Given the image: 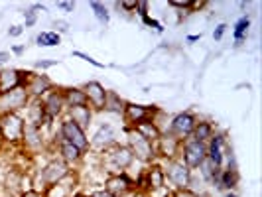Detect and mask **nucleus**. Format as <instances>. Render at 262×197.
<instances>
[{
    "mask_svg": "<svg viewBox=\"0 0 262 197\" xmlns=\"http://www.w3.org/2000/svg\"><path fill=\"white\" fill-rule=\"evenodd\" d=\"M101 168L106 171V176L111 173H126V170L134 164V156H132L130 148L126 144H115L108 150L101 152Z\"/></svg>",
    "mask_w": 262,
    "mask_h": 197,
    "instance_id": "nucleus-1",
    "label": "nucleus"
},
{
    "mask_svg": "<svg viewBox=\"0 0 262 197\" xmlns=\"http://www.w3.org/2000/svg\"><path fill=\"white\" fill-rule=\"evenodd\" d=\"M124 134H126V146L130 148L134 160H138L142 164L156 162V150H154V144L150 140H146L144 136H140L130 126H124Z\"/></svg>",
    "mask_w": 262,
    "mask_h": 197,
    "instance_id": "nucleus-2",
    "label": "nucleus"
},
{
    "mask_svg": "<svg viewBox=\"0 0 262 197\" xmlns=\"http://www.w3.org/2000/svg\"><path fill=\"white\" fill-rule=\"evenodd\" d=\"M26 120L20 113H6L0 115V132H2V142L8 146L22 144V134H24Z\"/></svg>",
    "mask_w": 262,
    "mask_h": 197,
    "instance_id": "nucleus-3",
    "label": "nucleus"
},
{
    "mask_svg": "<svg viewBox=\"0 0 262 197\" xmlns=\"http://www.w3.org/2000/svg\"><path fill=\"white\" fill-rule=\"evenodd\" d=\"M160 166H162V170H164L166 182H170L173 189H187L193 171L189 170L180 158H176V160H166V162L160 164Z\"/></svg>",
    "mask_w": 262,
    "mask_h": 197,
    "instance_id": "nucleus-4",
    "label": "nucleus"
},
{
    "mask_svg": "<svg viewBox=\"0 0 262 197\" xmlns=\"http://www.w3.org/2000/svg\"><path fill=\"white\" fill-rule=\"evenodd\" d=\"M180 160L184 162L189 170H197L205 160H207V144L199 142L195 138H185L182 142V150H180Z\"/></svg>",
    "mask_w": 262,
    "mask_h": 197,
    "instance_id": "nucleus-5",
    "label": "nucleus"
},
{
    "mask_svg": "<svg viewBox=\"0 0 262 197\" xmlns=\"http://www.w3.org/2000/svg\"><path fill=\"white\" fill-rule=\"evenodd\" d=\"M71 171H73L71 170V166H67L63 160L52 158V160H50L38 173V178L41 180V185H43V191H46V187H50V185L63 182Z\"/></svg>",
    "mask_w": 262,
    "mask_h": 197,
    "instance_id": "nucleus-6",
    "label": "nucleus"
},
{
    "mask_svg": "<svg viewBox=\"0 0 262 197\" xmlns=\"http://www.w3.org/2000/svg\"><path fill=\"white\" fill-rule=\"evenodd\" d=\"M59 138L66 140L69 144L77 146L79 150L87 152L89 150V138H87V132L83 128H79L73 120H69L67 117L61 118L59 122Z\"/></svg>",
    "mask_w": 262,
    "mask_h": 197,
    "instance_id": "nucleus-7",
    "label": "nucleus"
},
{
    "mask_svg": "<svg viewBox=\"0 0 262 197\" xmlns=\"http://www.w3.org/2000/svg\"><path fill=\"white\" fill-rule=\"evenodd\" d=\"M28 103H30V95H28L26 87H18L8 93H2L0 95V115L22 113V111H26Z\"/></svg>",
    "mask_w": 262,
    "mask_h": 197,
    "instance_id": "nucleus-8",
    "label": "nucleus"
},
{
    "mask_svg": "<svg viewBox=\"0 0 262 197\" xmlns=\"http://www.w3.org/2000/svg\"><path fill=\"white\" fill-rule=\"evenodd\" d=\"M103 189L113 197H126L128 193L132 195L136 191L134 180L128 173H111V176H106Z\"/></svg>",
    "mask_w": 262,
    "mask_h": 197,
    "instance_id": "nucleus-9",
    "label": "nucleus"
},
{
    "mask_svg": "<svg viewBox=\"0 0 262 197\" xmlns=\"http://www.w3.org/2000/svg\"><path fill=\"white\" fill-rule=\"evenodd\" d=\"M197 117L189 111H184V113H178L176 117L170 120V126H168V134H171L173 138L182 140L184 142L185 138L191 136V132L195 128Z\"/></svg>",
    "mask_w": 262,
    "mask_h": 197,
    "instance_id": "nucleus-10",
    "label": "nucleus"
},
{
    "mask_svg": "<svg viewBox=\"0 0 262 197\" xmlns=\"http://www.w3.org/2000/svg\"><path fill=\"white\" fill-rule=\"evenodd\" d=\"M115 144H117V130H115V126L108 124V122H103L97 128V132L93 134L91 140H89V150L101 154V152H105V150H108L111 146Z\"/></svg>",
    "mask_w": 262,
    "mask_h": 197,
    "instance_id": "nucleus-11",
    "label": "nucleus"
},
{
    "mask_svg": "<svg viewBox=\"0 0 262 197\" xmlns=\"http://www.w3.org/2000/svg\"><path fill=\"white\" fill-rule=\"evenodd\" d=\"M160 106L156 105H136V103H126L124 111H122V118H124V126H134L138 122H142L146 118H154Z\"/></svg>",
    "mask_w": 262,
    "mask_h": 197,
    "instance_id": "nucleus-12",
    "label": "nucleus"
},
{
    "mask_svg": "<svg viewBox=\"0 0 262 197\" xmlns=\"http://www.w3.org/2000/svg\"><path fill=\"white\" fill-rule=\"evenodd\" d=\"M22 148L28 154H41L46 148V138H43V128H38L34 124H24V134H22Z\"/></svg>",
    "mask_w": 262,
    "mask_h": 197,
    "instance_id": "nucleus-13",
    "label": "nucleus"
},
{
    "mask_svg": "<svg viewBox=\"0 0 262 197\" xmlns=\"http://www.w3.org/2000/svg\"><path fill=\"white\" fill-rule=\"evenodd\" d=\"M32 71H24V69H2L0 71V95L2 93H8L18 87H26L28 77H30Z\"/></svg>",
    "mask_w": 262,
    "mask_h": 197,
    "instance_id": "nucleus-14",
    "label": "nucleus"
},
{
    "mask_svg": "<svg viewBox=\"0 0 262 197\" xmlns=\"http://www.w3.org/2000/svg\"><path fill=\"white\" fill-rule=\"evenodd\" d=\"M53 87V81L50 79V75H46V73H36V71H32L30 73V77H28V83H26V91L30 95V99H43L48 93L52 91Z\"/></svg>",
    "mask_w": 262,
    "mask_h": 197,
    "instance_id": "nucleus-15",
    "label": "nucleus"
},
{
    "mask_svg": "<svg viewBox=\"0 0 262 197\" xmlns=\"http://www.w3.org/2000/svg\"><path fill=\"white\" fill-rule=\"evenodd\" d=\"M154 150H156V158H162L164 162H166V160H176V158H180L182 140H178V138H173L171 134L164 132L156 142H154Z\"/></svg>",
    "mask_w": 262,
    "mask_h": 197,
    "instance_id": "nucleus-16",
    "label": "nucleus"
},
{
    "mask_svg": "<svg viewBox=\"0 0 262 197\" xmlns=\"http://www.w3.org/2000/svg\"><path fill=\"white\" fill-rule=\"evenodd\" d=\"M229 146H227V136L223 132H215L207 142V160L215 168H223L225 154H227Z\"/></svg>",
    "mask_w": 262,
    "mask_h": 197,
    "instance_id": "nucleus-17",
    "label": "nucleus"
},
{
    "mask_svg": "<svg viewBox=\"0 0 262 197\" xmlns=\"http://www.w3.org/2000/svg\"><path fill=\"white\" fill-rule=\"evenodd\" d=\"M41 103H43V111H46V115L52 118V120L61 118L67 113L66 101H63V91H61V89H57V87H53L52 91L41 99Z\"/></svg>",
    "mask_w": 262,
    "mask_h": 197,
    "instance_id": "nucleus-18",
    "label": "nucleus"
},
{
    "mask_svg": "<svg viewBox=\"0 0 262 197\" xmlns=\"http://www.w3.org/2000/svg\"><path fill=\"white\" fill-rule=\"evenodd\" d=\"M24 120H26L28 124L38 126V128H46V126H50L53 122L52 118L46 115L41 99H30V103L26 106V118Z\"/></svg>",
    "mask_w": 262,
    "mask_h": 197,
    "instance_id": "nucleus-19",
    "label": "nucleus"
},
{
    "mask_svg": "<svg viewBox=\"0 0 262 197\" xmlns=\"http://www.w3.org/2000/svg\"><path fill=\"white\" fill-rule=\"evenodd\" d=\"M81 89L87 95V101H89V105H91L93 111H103V108H105L106 89L99 81H87Z\"/></svg>",
    "mask_w": 262,
    "mask_h": 197,
    "instance_id": "nucleus-20",
    "label": "nucleus"
},
{
    "mask_svg": "<svg viewBox=\"0 0 262 197\" xmlns=\"http://www.w3.org/2000/svg\"><path fill=\"white\" fill-rule=\"evenodd\" d=\"M55 146H57V152H59V160H63L67 166H77L85 158L83 150H79L77 146L69 144L66 140H61V138L55 140Z\"/></svg>",
    "mask_w": 262,
    "mask_h": 197,
    "instance_id": "nucleus-21",
    "label": "nucleus"
},
{
    "mask_svg": "<svg viewBox=\"0 0 262 197\" xmlns=\"http://www.w3.org/2000/svg\"><path fill=\"white\" fill-rule=\"evenodd\" d=\"M93 111L89 105L85 106H73V108H67L66 117L69 118V120H73L75 124H77L79 128H83V130H87L89 126H91L93 122Z\"/></svg>",
    "mask_w": 262,
    "mask_h": 197,
    "instance_id": "nucleus-22",
    "label": "nucleus"
},
{
    "mask_svg": "<svg viewBox=\"0 0 262 197\" xmlns=\"http://www.w3.org/2000/svg\"><path fill=\"white\" fill-rule=\"evenodd\" d=\"M61 91H63V101H66L67 108L89 105L87 95H85V91L81 87H67V89H61Z\"/></svg>",
    "mask_w": 262,
    "mask_h": 197,
    "instance_id": "nucleus-23",
    "label": "nucleus"
},
{
    "mask_svg": "<svg viewBox=\"0 0 262 197\" xmlns=\"http://www.w3.org/2000/svg\"><path fill=\"white\" fill-rule=\"evenodd\" d=\"M130 128H134L140 136H144L146 140H150L152 144H154L158 138L162 136V132H160V128L154 124V120H152V118H146V120L138 122V124H134V126H130Z\"/></svg>",
    "mask_w": 262,
    "mask_h": 197,
    "instance_id": "nucleus-24",
    "label": "nucleus"
},
{
    "mask_svg": "<svg viewBox=\"0 0 262 197\" xmlns=\"http://www.w3.org/2000/svg\"><path fill=\"white\" fill-rule=\"evenodd\" d=\"M213 134H215V126L211 124L209 120H197L195 128H193V132H191V138H195V140H199V142L207 144Z\"/></svg>",
    "mask_w": 262,
    "mask_h": 197,
    "instance_id": "nucleus-25",
    "label": "nucleus"
},
{
    "mask_svg": "<svg viewBox=\"0 0 262 197\" xmlns=\"http://www.w3.org/2000/svg\"><path fill=\"white\" fill-rule=\"evenodd\" d=\"M128 101H124L118 93L115 91H106V99H105V108L106 113H113V115H122V111H124V106H126Z\"/></svg>",
    "mask_w": 262,
    "mask_h": 197,
    "instance_id": "nucleus-26",
    "label": "nucleus"
},
{
    "mask_svg": "<svg viewBox=\"0 0 262 197\" xmlns=\"http://www.w3.org/2000/svg\"><path fill=\"white\" fill-rule=\"evenodd\" d=\"M238 184V170L236 168H225L219 176V189L225 191H233Z\"/></svg>",
    "mask_w": 262,
    "mask_h": 197,
    "instance_id": "nucleus-27",
    "label": "nucleus"
},
{
    "mask_svg": "<svg viewBox=\"0 0 262 197\" xmlns=\"http://www.w3.org/2000/svg\"><path fill=\"white\" fill-rule=\"evenodd\" d=\"M61 43V36L53 30H46V32H39L36 36V46L39 48H55Z\"/></svg>",
    "mask_w": 262,
    "mask_h": 197,
    "instance_id": "nucleus-28",
    "label": "nucleus"
},
{
    "mask_svg": "<svg viewBox=\"0 0 262 197\" xmlns=\"http://www.w3.org/2000/svg\"><path fill=\"white\" fill-rule=\"evenodd\" d=\"M250 16L247 14V16H241L238 20H236L235 24V30H233V38H235L236 43H241L243 39L249 36V30H250Z\"/></svg>",
    "mask_w": 262,
    "mask_h": 197,
    "instance_id": "nucleus-29",
    "label": "nucleus"
},
{
    "mask_svg": "<svg viewBox=\"0 0 262 197\" xmlns=\"http://www.w3.org/2000/svg\"><path fill=\"white\" fill-rule=\"evenodd\" d=\"M89 6H91L93 14H95V18L103 24V26H108V20H111V14H108V10H106V6L103 4V2H97V0H93V2H89Z\"/></svg>",
    "mask_w": 262,
    "mask_h": 197,
    "instance_id": "nucleus-30",
    "label": "nucleus"
},
{
    "mask_svg": "<svg viewBox=\"0 0 262 197\" xmlns=\"http://www.w3.org/2000/svg\"><path fill=\"white\" fill-rule=\"evenodd\" d=\"M39 10L43 12L46 8L41 6V4H34V6H30L26 12H24V28H32L36 26V22H38V16H39Z\"/></svg>",
    "mask_w": 262,
    "mask_h": 197,
    "instance_id": "nucleus-31",
    "label": "nucleus"
},
{
    "mask_svg": "<svg viewBox=\"0 0 262 197\" xmlns=\"http://www.w3.org/2000/svg\"><path fill=\"white\" fill-rule=\"evenodd\" d=\"M59 63H61V61H57V59H39V61H36V63H34V69H41V73H43L46 69L59 65Z\"/></svg>",
    "mask_w": 262,
    "mask_h": 197,
    "instance_id": "nucleus-32",
    "label": "nucleus"
},
{
    "mask_svg": "<svg viewBox=\"0 0 262 197\" xmlns=\"http://www.w3.org/2000/svg\"><path fill=\"white\" fill-rule=\"evenodd\" d=\"M73 57H79V59H83V61H87V63H91V65L95 67H99V69H103V63H99L97 59H93L91 55H87V53H83V52H73Z\"/></svg>",
    "mask_w": 262,
    "mask_h": 197,
    "instance_id": "nucleus-33",
    "label": "nucleus"
},
{
    "mask_svg": "<svg viewBox=\"0 0 262 197\" xmlns=\"http://www.w3.org/2000/svg\"><path fill=\"white\" fill-rule=\"evenodd\" d=\"M168 4H170L171 8H180V10H187V12H189V6H191V0H184V2H182V0H170Z\"/></svg>",
    "mask_w": 262,
    "mask_h": 197,
    "instance_id": "nucleus-34",
    "label": "nucleus"
},
{
    "mask_svg": "<svg viewBox=\"0 0 262 197\" xmlns=\"http://www.w3.org/2000/svg\"><path fill=\"white\" fill-rule=\"evenodd\" d=\"M227 24H219V26L215 28V30H213V39H215V41H221V39H223V36H225V32H227Z\"/></svg>",
    "mask_w": 262,
    "mask_h": 197,
    "instance_id": "nucleus-35",
    "label": "nucleus"
},
{
    "mask_svg": "<svg viewBox=\"0 0 262 197\" xmlns=\"http://www.w3.org/2000/svg\"><path fill=\"white\" fill-rule=\"evenodd\" d=\"M142 20H144V24H146V26L154 28V30H156V32H160V34L164 32V28H162V24H160L158 20H154V18H150V16H144Z\"/></svg>",
    "mask_w": 262,
    "mask_h": 197,
    "instance_id": "nucleus-36",
    "label": "nucleus"
},
{
    "mask_svg": "<svg viewBox=\"0 0 262 197\" xmlns=\"http://www.w3.org/2000/svg\"><path fill=\"white\" fill-rule=\"evenodd\" d=\"M168 197H197V195L191 193L189 189H173L171 193H168Z\"/></svg>",
    "mask_w": 262,
    "mask_h": 197,
    "instance_id": "nucleus-37",
    "label": "nucleus"
},
{
    "mask_svg": "<svg viewBox=\"0 0 262 197\" xmlns=\"http://www.w3.org/2000/svg\"><path fill=\"white\" fill-rule=\"evenodd\" d=\"M53 26L57 28V30H55L57 34H66V32H69V24H67L66 20H55Z\"/></svg>",
    "mask_w": 262,
    "mask_h": 197,
    "instance_id": "nucleus-38",
    "label": "nucleus"
},
{
    "mask_svg": "<svg viewBox=\"0 0 262 197\" xmlns=\"http://www.w3.org/2000/svg\"><path fill=\"white\" fill-rule=\"evenodd\" d=\"M117 8L126 12H136V2H117Z\"/></svg>",
    "mask_w": 262,
    "mask_h": 197,
    "instance_id": "nucleus-39",
    "label": "nucleus"
},
{
    "mask_svg": "<svg viewBox=\"0 0 262 197\" xmlns=\"http://www.w3.org/2000/svg\"><path fill=\"white\" fill-rule=\"evenodd\" d=\"M57 8L63 10V12H73L75 2H66V0H61V2H57Z\"/></svg>",
    "mask_w": 262,
    "mask_h": 197,
    "instance_id": "nucleus-40",
    "label": "nucleus"
},
{
    "mask_svg": "<svg viewBox=\"0 0 262 197\" xmlns=\"http://www.w3.org/2000/svg\"><path fill=\"white\" fill-rule=\"evenodd\" d=\"M136 12L140 14V18L148 16V2H136Z\"/></svg>",
    "mask_w": 262,
    "mask_h": 197,
    "instance_id": "nucleus-41",
    "label": "nucleus"
},
{
    "mask_svg": "<svg viewBox=\"0 0 262 197\" xmlns=\"http://www.w3.org/2000/svg\"><path fill=\"white\" fill-rule=\"evenodd\" d=\"M22 34H24V26L8 28V36H10V38H18V36H22Z\"/></svg>",
    "mask_w": 262,
    "mask_h": 197,
    "instance_id": "nucleus-42",
    "label": "nucleus"
},
{
    "mask_svg": "<svg viewBox=\"0 0 262 197\" xmlns=\"http://www.w3.org/2000/svg\"><path fill=\"white\" fill-rule=\"evenodd\" d=\"M10 57H12L10 52H0V65H6L10 61Z\"/></svg>",
    "mask_w": 262,
    "mask_h": 197,
    "instance_id": "nucleus-43",
    "label": "nucleus"
},
{
    "mask_svg": "<svg viewBox=\"0 0 262 197\" xmlns=\"http://www.w3.org/2000/svg\"><path fill=\"white\" fill-rule=\"evenodd\" d=\"M24 52H26V43H24V46H14V48H12L14 55H22Z\"/></svg>",
    "mask_w": 262,
    "mask_h": 197,
    "instance_id": "nucleus-44",
    "label": "nucleus"
},
{
    "mask_svg": "<svg viewBox=\"0 0 262 197\" xmlns=\"http://www.w3.org/2000/svg\"><path fill=\"white\" fill-rule=\"evenodd\" d=\"M89 197H113V195H108L105 189H99V191H93Z\"/></svg>",
    "mask_w": 262,
    "mask_h": 197,
    "instance_id": "nucleus-45",
    "label": "nucleus"
},
{
    "mask_svg": "<svg viewBox=\"0 0 262 197\" xmlns=\"http://www.w3.org/2000/svg\"><path fill=\"white\" fill-rule=\"evenodd\" d=\"M199 39H201V34H195V36H187L185 41H187V43H193V41H199Z\"/></svg>",
    "mask_w": 262,
    "mask_h": 197,
    "instance_id": "nucleus-46",
    "label": "nucleus"
},
{
    "mask_svg": "<svg viewBox=\"0 0 262 197\" xmlns=\"http://www.w3.org/2000/svg\"><path fill=\"white\" fill-rule=\"evenodd\" d=\"M20 197H43V193H38V191H26V193H22Z\"/></svg>",
    "mask_w": 262,
    "mask_h": 197,
    "instance_id": "nucleus-47",
    "label": "nucleus"
},
{
    "mask_svg": "<svg viewBox=\"0 0 262 197\" xmlns=\"http://www.w3.org/2000/svg\"><path fill=\"white\" fill-rule=\"evenodd\" d=\"M130 197H148V195H146V193H142V191H134Z\"/></svg>",
    "mask_w": 262,
    "mask_h": 197,
    "instance_id": "nucleus-48",
    "label": "nucleus"
},
{
    "mask_svg": "<svg viewBox=\"0 0 262 197\" xmlns=\"http://www.w3.org/2000/svg\"><path fill=\"white\" fill-rule=\"evenodd\" d=\"M69 197H89L87 193H81V191H77V193H71Z\"/></svg>",
    "mask_w": 262,
    "mask_h": 197,
    "instance_id": "nucleus-49",
    "label": "nucleus"
},
{
    "mask_svg": "<svg viewBox=\"0 0 262 197\" xmlns=\"http://www.w3.org/2000/svg\"><path fill=\"white\" fill-rule=\"evenodd\" d=\"M223 197H238V195H236L235 191H227V193H225Z\"/></svg>",
    "mask_w": 262,
    "mask_h": 197,
    "instance_id": "nucleus-50",
    "label": "nucleus"
},
{
    "mask_svg": "<svg viewBox=\"0 0 262 197\" xmlns=\"http://www.w3.org/2000/svg\"><path fill=\"white\" fill-rule=\"evenodd\" d=\"M0 142H2V132H0Z\"/></svg>",
    "mask_w": 262,
    "mask_h": 197,
    "instance_id": "nucleus-51",
    "label": "nucleus"
},
{
    "mask_svg": "<svg viewBox=\"0 0 262 197\" xmlns=\"http://www.w3.org/2000/svg\"><path fill=\"white\" fill-rule=\"evenodd\" d=\"M166 197H168V195H166Z\"/></svg>",
    "mask_w": 262,
    "mask_h": 197,
    "instance_id": "nucleus-52",
    "label": "nucleus"
}]
</instances>
